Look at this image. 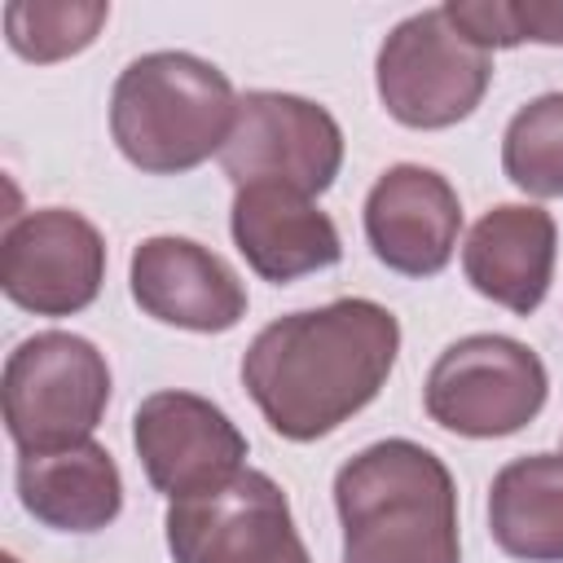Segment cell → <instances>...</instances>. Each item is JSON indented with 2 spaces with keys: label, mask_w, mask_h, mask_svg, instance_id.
<instances>
[{
  "label": "cell",
  "mask_w": 563,
  "mask_h": 563,
  "mask_svg": "<svg viewBox=\"0 0 563 563\" xmlns=\"http://www.w3.org/2000/svg\"><path fill=\"white\" fill-rule=\"evenodd\" d=\"M400 321L374 299H334L268 321L242 352V387L295 444L339 431L391 378Z\"/></svg>",
  "instance_id": "obj_1"
},
{
  "label": "cell",
  "mask_w": 563,
  "mask_h": 563,
  "mask_svg": "<svg viewBox=\"0 0 563 563\" xmlns=\"http://www.w3.org/2000/svg\"><path fill=\"white\" fill-rule=\"evenodd\" d=\"M343 563H462L457 484L418 440H378L334 475Z\"/></svg>",
  "instance_id": "obj_2"
},
{
  "label": "cell",
  "mask_w": 563,
  "mask_h": 563,
  "mask_svg": "<svg viewBox=\"0 0 563 563\" xmlns=\"http://www.w3.org/2000/svg\"><path fill=\"white\" fill-rule=\"evenodd\" d=\"M238 114L220 66L158 48L128 62L110 92V136L119 154L150 176H180L224 150Z\"/></svg>",
  "instance_id": "obj_3"
},
{
  "label": "cell",
  "mask_w": 563,
  "mask_h": 563,
  "mask_svg": "<svg viewBox=\"0 0 563 563\" xmlns=\"http://www.w3.org/2000/svg\"><path fill=\"white\" fill-rule=\"evenodd\" d=\"M4 431L18 453H48L92 440L110 405V365L97 343L70 330L22 339L0 378Z\"/></svg>",
  "instance_id": "obj_4"
},
{
  "label": "cell",
  "mask_w": 563,
  "mask_h": 563,
  "mask_svg": "<svg viewBox=\"0 0 563 563\" xmlns=\"http://www.w3.org/2000/svg\"><path fill=\"white\" fill-rule=\"evenodd\" d=\"M493 84V53L479 48L449 9H422L396 22L374 62V88L405 128H453L475 114Z\"/></svg>",
  "instance_id": "obj_5"
},
{
  "label": "cell",
  "mask_w": 563,
  "mask_h": 563,
  "mask_svg": "<svg viewBox=\"0 0 563 563\" xmlns=\"http://www.w3.org/2000/svg\"><path fill=\"white\" fill-rule=\"evenodd\" d=\"M550 396L541 356L510 334H466L449 343L422 387L427 418L466 440L523 431Z\"/></svg>",
  "instance_id": "obj_6"
},
{
  "label": "cell",
  "mask_w": 563,
  "mask_h": 563,
  "mask_svg": "<svg viewBox=\"0 0 563 563\" xmlns=\"http://www.w3.org/2000/svg\"><path fill=\"white\" fill-rule=\"evenodd\" d=\"M176 563H312L282 484L255 466L167 506Z\"/></svg>",
  "instance_id": "obj_7"
},
{
  "label": "cell",
  "mask_w": 563,
  "mask_h": 563,
  "mask_svg": "<svg viewBox=\"0 0 563 563\" xmlns=\"http://www.w3.org/2000/svg\"><path fill=\"white\" fill-rule=\"evenodd\" d=\"M220 167L233 180V189L273 180L317 198L334 185L343 167V128L325 106L308 97L246 92L238 97V114L220 150Z\"/></svg>",
  "instance_id": "obj_8"
},
{
  "label": "cell",
  "mask_w": 563,
  "mask_h": 563,
  "mask_svg": "<svg viewBox=\"0 0 563 563\" xmlns=\"http://www.w3.org/2000/svg\"><path fill=\"white\" fill-rule=\"evenodd\" d=\"M106 282V238L70 207L13 216L0 238V286L35 317L84 312Z\"/></svg>",
  "instance_id": "obj_9"
},
{
  "label": "cell",
  "mask_w": 563,
  "mask_h": 563,
  "mask_svg": "<svg viewBox=\"0 0 563 563\" xmlns=\"http://www.w3.org/2000/svg\"><path fill=\"white\" fill-rule=\"evenodd\" d=\"M132 444L145 479L167 501L207 493L233 479L246 462V435L238 422L194 391H150L132 413Z\"/></svg>",
  "instance_id": "obj_10"
},
{
  "label": "cell",
  "mask_w": 563,
  "mask_h": 563,
  "mask_svg": "<svg viewBox=\"0 0 563 563\" xmlns=\"http://www.w3.org/2000/svg\"><path fill=\"white\" fill-rule=\"evenodd\" d=\"M462 233L457 189L422 163L387 167L365 194V242L400 277H435Z\"/></svg>",
  "instance_id": "obj_11"
},
{
  "label": "cell",
  "mask_w": 563,
  "mask_h": 563,
  "mask_svg": "<svg viewBox=\"0 0 563 563\" xmlns=\"http://www.w3.org/2000/svg\"><path fill=\"white\" fill-rule=\"evenodd\" d=\"M128 282L141 312L176 330L224 334L246 317L242 277L229 268V260H220L194 238H176V233L145 238L132 251Z\"/></svg>",
  "instance_id": "obj_12"
},
{
  "label": "cell",
  "mask_w": 563,
  "mask_h": 563,
  "mask_svg": "<svg viewBox=\"0 0 563 563\" xmlns=\"http://www.w3.org/2000/svg\"><path fill=\"white\" fill-rule=\"evenodd\" d=\"M229 233L242 260L251 264V273L273 286L334 268L343 260L334 220L308 194L290 185H273V180L233 189Z\"/></svg>",
  "instance_id": "obj_13"
},
{
  "label": "cell",
  "mask_w": 563,
  "mask_h": 563,
  "mask_svg": "<svg viewBox=\"0 0 563 563\" xmlns=\"http://www.w3.org/2000/svg\"><path fill=\"white\" fill-rule=\"evenodd\" d=\"M554 255H559L554 216L532 202H501L484 211L466 233L462 273L484 299L528 317L541 308L554 282Z\"/></svg>",
  "instance_id": "obj_14"
},
{
  "label": "cell",
  "mask_w": 563,
  "mask_h": 563,
  "mask_svg": "<svg viewBox=\"0 0 563 563\" xmlns=\"http://www.w3.org/2000/svg\"><path fill=\"white\" fill-rule=\"evenodd\" d=\"M18 497L53 532H101L123 510V475L97 440L18 453Z\"/></svg>",
  "instance_id": "obj_15"
},
{
  "label": "cell",
  "mask_w": 563,
  "mask_h": 563,
  "mask_svg": "<svg viewBox=\"0 0 563 563\" xmlns=\"http://www.w3.org/2000/svg\"><path fill=\"white\" fill-rule=\"evenodd\" d=\"M488 532L519 563H563V453H528L493 475Z\"/></svg>",
  "instance_id": "obj_16"
},
{
  "label": "cell",
  "mask_w": 563,
  "mask_h": 563,
  "mask_svg": "<svg viewBox=\"0 0 563 563\" xmlns=\"http://www.w3.org/2000/svg\"><path fill=\"white\" fill-rule=\"evenodd\" d=\"M106 18V0H13L4 4V40L26 62H62L84 53Z\"/></svg>",
  "instance_id": "obj_17"
},
{
  "label": "cell",
  "mask_w": 563,
  "mask_h": 563,
  "mask_svg": "<svg viewBox=\"0 0 563 563\" xmlns=\"http://www.w3.org/2000/svg\"><path fill=\"white\" fill-rule=\"evenodd\" d=\"M501 172L532 198H563V92L515 110L501 136Z\"/></svg>",
  "instance_id": "obj_18"
},
{
  "label": "cell",
  "mask_w": 563,
  "mask_h": 563,
  "mask_svg": "<svg viewBox=\"0 0 563 563\" xmlns=\"http://www.w3.org/2000/svg\"><path fill=\"white\" fill-rule=\"evenodd\" d=\"M449 18L479 48L563 44V0H449Z\"/></svg>",
  "instance_id": "obj_19"
},
{
  "label": "cell",
  "mask_w": 563,
  "mask_h": 563,
  "mask_svg": "<svg viewBox=\"0 0 563 563\" xmlns=\"http://www.w3.org/2000/svg\"><path fill=\"white\" fill-rule=\"evenodd\" d=\"M0 563H18V559H13V554H4V559H0Z\"/></svg>",
  "instance_id": "obj_20"
}]
</instances>
